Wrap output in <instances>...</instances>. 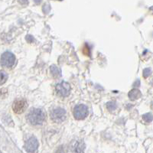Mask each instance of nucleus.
<instances>
[{"instance_id":"nucleus-17","label":"nucleus","mask_w":153,"mask_h":153,"mask_svg":"<svg viewBox=\"0 0 153 153\" xmlns=\"http://www.w3.org/2000/svg\"><path fill=\"white\" fill-rule=\"evenodd\" d=\"M19 2L21 4H28V0H19Z\"/></svg>"},{"instance_id":"nucleus-6","label":"nucleus","mask_w":153,"mask_h":153,"mask_svg":"<svg viewBox=\"0 0 153 153\" xmlns=\"http://www.w3.org/2000/svg\"><path fill=\"white\" fill-rule=\"evenodd\" d=\"M56 92L57 95L62 97H67L71 93V85L67 82H61L56 86Z\"/></svg>"},{"instance_id":"nucleus-12","label":"nucleus","mask_w":153,"mask_h":153,"mask_svg":"<svg viewBox=\"0 0 153 153\" xmlns=\"http://www.w3.org/2000/svg\"><path fill=\"white\" fill-rule=\"evenodd\" d=\"M143 119L145 122L146 123H151L153 120V116L151 113H146L143 116Z\"/></svg>"},{"instance_id":"nucleus-10","label":"nucleus","mask_w":153,"mask_h":153,"mask_svg":"<svg viewBox=\"0 0 153 153\" xmlns=\"http://www.w3.org/2000/svg\"><path fill=\"white\" fill-rule=\"evenodd\" d=\"M51 70V73L52 74V76L54 78L57 79L59 76H61V71L58 69L57 66L55 65H52L50 68Z\"/></svg>"},{"instance_id":"nucleus-13","label":"nucleus","mask_w":153,"mask_h":153,"mask_svg":"<svg viewBox=\"0 0 153 153\" xmlns=\"http://www.w3.org/2000/svg\"><path fill=\"white\" fill-rule=\"evenodd\" d=\"M106 106H107L108 110L111 112L117 109V105H116L115 103H113V102H109V103H107V105H106Z\"/></svg>"},{"instance_id":"nucleus-5","label":"nucleus","mask_w":153,"mask_h":153,"mask_svg":"<svg viewBox=\"0 0 153 153\" xmlns=\"http://www.w3.org/2000/svg\"><path fill=\"white\" fill-rule=\"evenodd\" d=\"M51 118L54 122L57 123L64 122L66 119V111L62 108L55 109L51 113Z\"/></svg>"},{"instance_id":"nucleus-1","label":"nucleus","mask_w":153,"mask_h":153,"mask_svg":"<svg viewBox=\"0 0 153 153\" xmlns=\"http://www.w3.org/2000/svg\"><path fill=\"white\" fill-rule=\"evenodd\" d=\"M26 118L31 125H42L45 120V113L41 109H32L27 114Z\"/></svg>"},{"instance_id":"nucleus-2","label":"nucleus","mask_w":153,"mask_h":153,"mask_svg":"<svg viewBox=\"0 0 153 153\" xmlns=\"http://www.w3.org/2000/svg\"><path fill=\"white\" fill-rule=\"evenodd\" d=\"M16 63V56L12 53L6 51L3 53L1 56V60H0V64L4 68H11L14 66Z\"/></svg>"},{"instance_id":"nucleus-9","label":"nucleus","mask_w":153,"mask_h":153,"mask_svg":"<svg viewBox=\"0 0 153 153\" xmlns=\"http://www.w3.org/2000/svg\"><path fill=\"white\" fill-rule=\"evenodd\" d=\"M128 96H129V98L131 100H138L139 98L141 97L142 94L138 89H132V91L129 92Z\"/></svg>"},{"instance_id":"nucleus-15","label":"nucleus","mask_w":153,"mask_h":153,"mask_svg":"<svg viewBox=\"0 0 153 153\" xmlns=\"http://www.w3.org/2000/svg\"><path fill=\"white\" fill-rule=\"evenodd\" d=\"M55 153H66V152H65V149H64V147H63V146H61V147H59V148L57 149V151L55 152Z\"/></svg>"},{"instance_id":"nucleus-20","label":"nucleus","mask_w":153,"mask_h":153,"mask_svg":"<svg viewBox=\"0 0 153 153\" xmlns=\"http://www.w3.org/2000/svg\"><path fill=\"white\" fill-rule=\"evenodd\" d=\"M152 108L153 109V102H152Z\"/></svg>"},{"instance_id":"nucleus-19","label":"nucleus","mask_w":153,"mask_h":153,"mask_svg":"<svg viewBox=\"0 0 153 153\" xmlns=\"http://www.w3.org/2000/svg\"><path fill=\"white\" fill-rule=\"evenodd\" d=\"M150 10H151V11H152V12H153V6H152V7H151V8H150Z\"/></svg>"},{"instance_id":"nucleus-11","label":"nucleus","mask_w":153,"mask_h":153,"mask_svg":"<svg viewBox=\"0 0 153 153\" xmlns=\"http://www.w3.org/2000/svg\"><path fill=\"white\" fill-rule=\"evenodd\" d=\"M8 74L4 71H0V85H2L7 81Z\"/></svg>"},{"instance_id":"nucleus-18","label":"nucleus","mask_w":153,"mask_h":153,"mask_svg":"<svg viewBox=\"0 0 153 153\" xmlns=\"http://www.w3.org/2000/svg\"><path fill=\"white\" fill-rule=\"evenodd\" d=\"M41 1H42V0H35V2H36L37 4H39V3H40Z\"/></svg>"},{"instance_id":"nucleus-4","label":"nucleus","mask_w":153,"mask_h":153,"mask_svg":"<svg viewBox=\"0 0 153 153\" xmlns=\"http://www.w3.org/2000/svg\"><path fill=\"white\" fill-rule=\"evenodd\" d=\"M85 150V143L82 140H74L68 148L69 153H84Z\"/></svg>"},{"instance_id":"nucleus-3","label":"nucleus","mask_w":153,"mask_h":153,"mask_svg":"<svg viewBox=\"0 0 153 153\" xmlns=\"http://www.w3.org/2000/svg\"><path fill=\"white\" fill-rule=\"evenodd\" d=\"M74 117L76 120H84L88 115V108L84 104L76 105L74 109Z\"/></svg>"},{"instance_id":"nucleus-14","label":"nucleus","mask_w":153,"mask_h":153,"mask_svg":"<svg viewBox=\"0 0 153 153\" xmlns=\"http://www.w3.org/2000/svg\"><path fill=\"white\" fill-rule=\"evenodd\" d=\"M151 74H152V71L150 68H146V69L143 71V76H144L145 78H147L148 76H149Z\"/></svg>"},{"instance_id":"nucleus-8","label":"nucleus","mask_w":153,"mask_h":153,"mask_svg":"<svg viewBox=\"0 0 153 153\" xmlns=\"http://www.w3.org/2000/svg\"><path fill=\"white\" fill-rule=\"evenodd\" d=\"M38 148V142L34 136L29 138L25 144V149L28 152L34 153L37 151Z\"/></svg>"},{"instance_id":"nucleus-16","label":"nucleus","mask_w":153,"mask_h":153,"mask_svg":"<svg viewBox=\"0 0 153 153\" xmlns=\"http://www.w3.org/2000/svg\"><path fill=\"white\" fill-rule=\"evenodd\" d=\"M26 39L30 42H32L34 41V38L31 36V35H28V36L26 37Z\"/></svg>"},{"instance_id":"nucleus-7","label":"nucleus","mask_w":153,"mask_h":153,"mask_svg":"<svg viewBox=\"0 0 153 153\" xmlns=\"http://www.w3.org/2000/svg\"><path fill=\"white\" fill-rule=\"evenodd\" d=\"M27 106H28V103H27L26 100L18 99L12 104V110L16 114H21L25 111Z\"/></svg>"}]
</instances>
